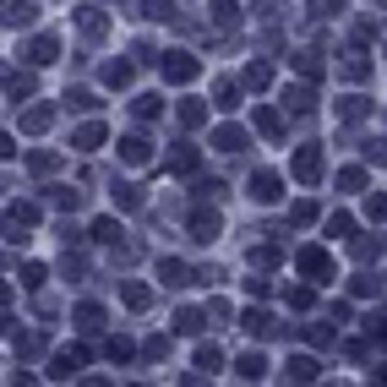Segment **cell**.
<instances>
[{
  "instance_id": "9c48e42d",
  "label": "cell",
  "mask_w": 387,
  "mask_h": 387,
  "mask_svg": "<svg viewBox=\"0 0 387 387\" xmlns=\"http://www.w3.org/2000/svg\"><path fill=\"white\" fill-rule=\"evenodd\" d=\"M77 142H82V147H99V142H104V125H82Z\"/></svg>"
},
{
  "instance_id": "8992f818",
  "label": "cell",
  "mask_w": 387,
  "mask_h": 387,
  "mask_svg": "<svg viewBox=\"0 0 387 387\" xmlns=\"http://www.w3.org/2000/svg\"><path fill=\"white\" fill-rule=\"evenodd\" d=\"M295 175H300V180H317V153H300V159H295Z\"/></svg>"
},
{
  "instance_id": "3957f363",
  "label": "cell",
  "mask_w": 387,
  "mask_h": 387,
  "mask_svg": "<svg viewBox=\"0 0 387 387\" xmlns=\"http://www.w3.org/2000/svg\"><path fill=\"white\" fill-rule=\"evenodd\" d=\"M82 360H87V355H82V349H61V355H55V376H71V371H82Z\"/></svg>"
},
{
  "instance_id": "277c9868",
  "label": "cell",
  "mask_w": 387,
  "mask_h": 387,
  "mask_svg": "<svg viewBox=\"0 0 387 387\" xmlns=\"http://www.w3.org/2000/svg\"><path fill=\"white\" fill-rule=\"evenodd\" d=\"M289 376H295V382H311V376H317V360H311V355H295V360H289Z\"/></svg>"
},
{
  "instance_id": "7a4b0ae2",
  "label": "cell",
  "mask_w": 387,
  "mask_h": 387,
  "mask_svg": "<svg viewBox=\"0 0 387 387\" xmlns=\"http://www.w3.org/2000/svg\"><path fill=\"white\" fill-rule=\"evenodd\" d=\"M300 273H311L317 284H327V257L322 251H300Z\"/></svg>"
},
{
  "instance_id": "6da1fadb",
  "label": "cell",
  "mask_w": 387,
  "mask_h": 387,
  "mask_svg": "<svg viewBox=\"0 0 387 387\" xmlns=\"http://www.w3.org/2000/svg\"><path fill=\"white\" fill-rule=\"evenodd\" d=\"M191 71H197V66H191V55H164V77H169V82H185Z\"/></svg>"
},
{
  "instance_id": "30bf717a",
  "label": "cell",
  "mask_w": 387,
  "mask_h": 387,
  "mask_svg": "<svg viewBox=\"0 0 387 387\" xmlns=\"http://www.w3.org/2000/svg\"><path fill=\"white\" fill-rule=\"evenodd\" d=\"M164 284H185V267L180 262H164Z\"/></svg>"
},
{
  "instance_id": "52a82bcc",
  "label": "cell",
  "mask_w": 387,
  "mask_h": 387,
  "mask_svg": "<svg viewBox=\"0 0 387 387\" xmlns=\"http://www.w3.org/2000/svg\"><path fill=\"white\" fill-rule=\"evenodd\" d=\"M121 153H125L131 164H142V159H147V142H142V137H131V142H121Z\"/></svg>"
},
{
  "instance_id": "8fae6325",
  "label": "cell",
  "mask_w": 387,
  "mask_h": 387,
  "mask_svg": "<svg viewBox=\"0 0 387 387\" xmlns=\"http://www.w3.org/2000/svg\"><path fill=\"white\" fill-rule=\"evenodd\" d=\"M240 376H262V355H245V360H240Z\"/></svg>"
},
{
  "instance_id": "5b68a950",
  "label": "cell",
  "mask_w": 387,
  "mask_h": 387,
  "mask_svg": "<svg viewBox=\"0 0 387 387\" xmlns=\"http://www.w3.org/2000/svg\"><path fill=\"white\" fill-rule=\"evenodd\" d=\"M278 197V175H257V202H273Z\"/></svg>"
},
{
  "instance_id": "ba28073f",
  "label": "cell",
  "mask_w": 387,
  "mask_h": 387,
  "mask_svg": "<svg viewBox=\"0 0 387 387\" xmlns=\"http://www.w3.org/2000/svg\"><path fill=\"white\" fill-rule=\"evenodd\" d=\"M33 61H39V66L55 61V39H39V44H33Z\"/></svg>"
}]
</instances>
